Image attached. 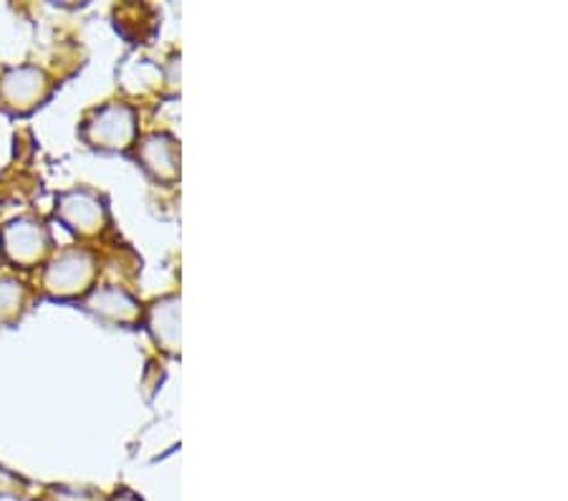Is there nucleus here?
<instances>
[{"mask_svg": "<svg viewBox=\"0 0 568 501\" xmlns=\"http://www.w3.org/2000/svg\"><path fill=\"white\" fill-rule=\"evenodd\" d=\"M99 279V259L87 246H67L49 257L41 273V291L53 302L84 299Z\"/></svg>", "mask_w": 568, "mask_h": 501, "instance_id": "nucleus-1", "label": "nucleus"}, {"mask_svg": "<svg viewBox=\"0 0 568 501\" xmlns=\"http://www.w3.org/2000/svg\"><path fill=\"white\" fill-rule=\"evenodd\" d=\"M140 134V120L132 104L109 102L87 114L79 127V137L91 150L99 152H130Z\"/></svg>", "mask_w": 568, "mask_h": 501, "instance_id": "nucleus-2", "label": "nucleus"}, {"mask_svg": "<svg viewBox=\"0 0 568 501\" xmlns=\"http://www.w3.org/2000/svg\"><path fill=\"white\" fill-rule=\"evenodd\" d=\"M53 251L49 226L36 216H18L0 228V257L18 269L45 263Z\"/></svg>", "mask_w": 568, "mask_h": 501, "instance_id": "nucleus-3", "label": "nucleus"}, {"mask_svg": "<svg viewBox=\"0 0 568 501\" xmlns=\"http://www.w3.org/2000/svg\"><path fill=\"white\" fill-rule=\"evenodd\" d=\"M53 81L43 69L33 63L8 67L0 71V109L11 117H29L49 102Z\"/></svg>", "mask_w": 568, "mask_h": 501, "instance_id": "nucleus-4", "label": "nucleus"}, {"mask_svg": "<svg viewBox=\"0 0 568 501\" xmlns=\"http://www.w3.org/2000/svg\"><path fill=\"white\" fill-rule=\"evenodd\" d=\"M53 216L79 239H97L112 223L106 200L94 188L63 190V193L57 196Z\"/></svg>", "mask_w": 568, "mask_h": 501, "instance_id": "nucleus-5", "label": "nucleus"}, {"mask_svg": "<svg viewBox=\"0 0 568 501\" xmlns=\"http://www.w3.org/2000/svg\"><path fill=\"white\" fill-rule=\"evenodd\" d=\"M81 304H84L89 314H94L106 324L132 327L136 322H142L140 299H136L132 291H126L124 287H114V284L94 287L84 299H81Z\"/></svg>", "mask_w": 568, "mask_h": 501, "instance_id": "nucleus-6", "label": "nucleus"}, {"mask_svg": "<svg viewBox=\"0 0 568 501\" xmlns=\"http://www.w3.org/2000/svg\"><path fill=\"white\" fill-rule=\"evenodd\" d=\"M136 160L154 180L172 182L180 176L178 140L168 132H152L134 144Z\"/></svg>", "mask_w": 568, "mask_h": 501, "instance_id": "nucleus-7", "label": "nucleus"}, {"mask_svg": "<svg viewBox=\"0 0 568 501\" xmlns=\"http://www.w3.org/2000/svg\"><path fill=\"white\" fill-rule=\"evenodd\" d=\"M142 322L158 348L178 354L180 352V297L170 294L162 297L152 307L142 312Z\"/></svg>", "mask_w": 568, "mask_h": 501, "instance_id": "nucleus-8", "label": "nucleus"}, {"mask_svg": "<svg viewBox=\"0 0 568 501\" xmlns=\"http://www.w3.org/2000/svg\"><path fill=\"white\" fill-rule=\"evenodd\" d=\"M29 304V289L16 277H0V324H13Z\"/></svg>", "mask_w": 568, "mask_h": 501, "instance_id": "nucleus-9", "label": "nucleus"}, {"mask_svg": "<svg viewBox=\"0 0 568 501\" xmlns=\"http://www.w3.org/2000/svg\"><path fill=\"white\" fill-rule=\"evenodd\" d=\"M21 494H23V479L0 467V497H21Z\"/></svg>", "mask_w": 568, "mask_h": 501, "instance_id": "nucleus-10", "label": "nucleus"}, {"mask_svg": "<svg viewBox=\"0 0 568 501\" xmlns=\"http://www.w3.org/2000/svg\"><path fill=\"white\" fill-rule=\"evenodd\" d=\"M112 501H142L140 497L134 494V491H130V489H119L116 494L112 497Z\"/></svg>", "mask_w": 568, "mask_h": 501, "instance_id": "nucleus-11", "label": "nucleus"}, {"mask_svg": "<svg viewBox=\"0 0 568 501\" xmlns=\"http://www.w3.org/2000/svg\"><path fill=\"white\" fill-rule=\"evenodd\" d=\"M0 259H3V257H0Z\"/></svg>", "mask_w": 568, "mask_h": 501, "instance_id": "nucleus-12", "label": "nucleus"}]
</instances>
